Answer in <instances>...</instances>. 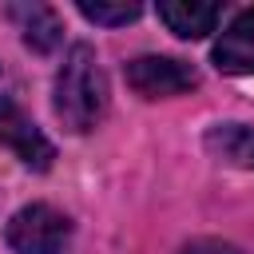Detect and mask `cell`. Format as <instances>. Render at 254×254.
<instances>
[{
	"mask_svg": "<svg viewBox=\"0 0 254 254\" xmlns=\"http://www.w3.org/2000/svg\"><path fill=\"white\" fill-rule=\"evenodd\" d=\"M107 103H111V91H107V75H103V64L95 56L91 44H71L60 71H56V119L83 135V131H95L107 115Z\"/></svg>",
	"mask_w": 254,
	"mask_h": 254,
	"instance_id": "1",
	"label": "cell"
},
{
	"mask_svg": "<svg viewBox=\"0 0 254 254\" xmlns=\"http://www.w3.org/2000/svg\"><path fill=\"white\" fill-rule=\"evenodd\" d=\"M4 242L12 254H64L71 242V218L52 202H28L8 218Z\"/></svg>",
	"mask_w": 254,
	"mask_h": 254,
	"instance_id": "2",
	"label": "cell"
},
{
	"mask_svg": "<svg viewBox=\"0 0 254 254\" xmlns=\"http://www.w3.org/2000/svg\"><path fill=\"white\" fill-rule=\"evenodd\" d=\"M123 75H127V87L143 99H171L198 87V71L175 56H135L123 67Z\"/></svg>",
	"mask_w": 254,
	"mask_h": 254,
	"instance_id": "3",
	"label": "cell"
},
{
	"mask_svg": "<svg viewBox=\"0 0 254 254\" xmlns=\"http://www.w3.org/2000/svg\"><path fill=\"white\" fill-rule=\"evenodd\" d=\"M0 147H8L28 171H52V163H56V143L8 95H0Z\"/></svg>",
	"mask_w": 254,
	"mask_h": 254,
	"instance_id": "4",
	"label": "cell"
},
{
	"mask_svg": "<svg viewBox=\"0 0 254 254\" xmlns=\"http://www.w3.org/2000/svg\"><path fill=\"white\" fill-rule=\"evenodd\" d=\"M210 60L226 75H254V8H242L214 40Z\"/></svg>",
	"mask_w": 254,
	"mask_h": 254,
	"instance_id": "5",
	"label": "cell"
},
{
	"mask_svg": "<svg viewBox=\"0 0 254 254\" xmlns=\"http://www.w3.org/2000/svg\"><path fill=\"white\" fill-rule=\"evenodd\" d=\"M222 8L210 0H163L159 4V20L167 24V32H175L179 40H202L218 28Z\"/></svg>",
	"mask_w": 254,
	"mask_h": 254,
	"instance_id": "6",
	"label": "cell"
},
{
	"mask_svg": "<svg viewBox=\"0 0 254 254\" xmlns=\"http://www.w3.org/2000/svg\"><path fill=\"white\" fill-rule=\"evenodd\" d=\"M12 20L20 28V40L36 52V56H52L64 40V24L60 12L48 4H12Z\"/></svg>",
	"mask_w": 254,
	"mask_h": 254,
	"instance_id": "7",
	"label": "cell"
},
{
	"mask_svg": "<svg viewBox=\"0 0 254 254\" xmlns=\"http://www.w3.org/2000/svg\"><path fill=\"white\" fill-rule=\"evenodd\" d=\"M202 147L226 167H242V171L254 167V127L250 123H214L202 135Z\"/></svg>",
	"mask_w": 254,
	"mask_h": 254,
	"instance_id": "8",
	"label": "cell"
},
{
	"mask_svg": "<svg viewBox=\"0 0 254 254\" xmlns=\"http://www.w3.org/2000/svg\"><path fill=\"white\" fill-rule=\"evenodd\" d=\"M75 8H79V16H83V20L103 24V28L131 24V20H139V12H143L135 0H79Z\"/></svg>",
	"mask_w": 254,
	"mask_h": 254,
	"instance_id": "9",
	"label": "cell"
},
{
	"mask_svg": "<svg viewBox=\"0 0 254 254\" xmlns=\"http://www.w3.org/2000/svg\"><path fill=\"white\" fill-rule=\"evenodd\" d=\"M179 254H242V250L230 246V242H222V238H194V242H187Z\"/></svg>",
	"mask_w": 254,
	"mask_h": 254,
	"instance_id": "10",
	"label": "cell"
}]
</instances>
